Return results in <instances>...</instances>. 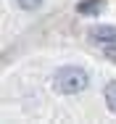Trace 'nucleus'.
I'll return each mask as SVG.
<instances>
[{
	"label": "nucleus",
	"mask_w": 116,
	"mask_h": 124,
	"mask_svg": "<svg viewBox=\"0 0 116 124\" xmlns=\"http://www.w3.org/2000/svg\"><path fill=\"white\" fill-rule=\"evenodd\" d=\"M87 85H90V77H87L85 69H79V66H63V69L55 71V90L63 93V95L82 93Z\"/></svg>",
	"instance_id": "f257e3e1"
},
{
	"label": "nucleus",
	"mask_w": 116,
	"mask_h": 124,
	"mask_svg": "<svg viewBox=\"0 0 116 124\" xmlns=\"http://www.w3.org/2000/svg\"><path fill=\"white\" fill-rule=\"evenodd\" d=\"M90 37H93L95 42L111 45V42H116V26H95L93 32H90Z\"/></svg>",
	"instance_id": "f03ea898"
},
{
	"label": "nucleus",
	"mask_w": 116,
	"mask_h": 124,
	"mask_svg": "<svg viewBox=\"0 0 116 124\" xmlns=\"http://www.w3.org/2000/svg\"><path fill=\"white\" fill-rule=\"evenodd\" d=\"M100 5H103V0H82V3L77 5V11H79L82 16H95V13L100 11Z\"/></svg>",
	"instance_id": "7ed1b4c3"
},
{
	"label": "nucleus",
	"mask_w": 116,
	"mask_h": 124,
	"mask_svg": "<svg viewBox=\"0 0 116 124\" xmlns=\"http://www.w3.org/2000/svg\"><path fill=\"white\" fill-rule=\"evenodd\" d=\"M106 103H108V108L116 114V79L106 85Z\"/></svg>",
	"instance_id": "20e7f679"
},
{
	"label": "nucleus",
	"mask_w": 116,
	"mask_h": 124,
	"mask_svg": "<svg viewBox=\"0 0 116 124\" xmlns=\"http://www.w3.org/2000/svg\"><path fill=\"white\" fill-rule=\"evenodd\" d=\"M16 3H19V8H24V11H37L42 5V0H16Z\"/></svg>",
	"instance_id": "39448f33"
},
{
	"label": "nucleus",
	"mask_w": 116,
	"mask_h": 124,
	"mask_svg": "<svg viewBox=\"0 0 116 124\" xmlns=\"http://www.w3.org/2000/svg\"><path fill=\"white\" fill-rule=\"evenodd\" d=\"M106 58H111L116 63V42H111V45H106Z\"/></svg>",
	"instance_id": "423d86ee"
}]
</instances>
